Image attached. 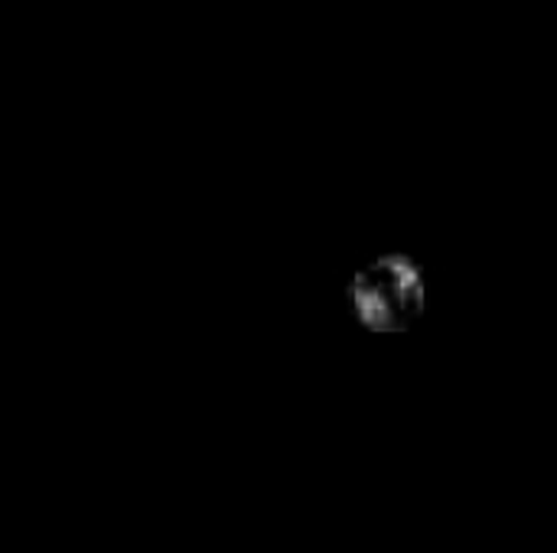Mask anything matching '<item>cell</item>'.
<instances>
[{"instance_id": "obj_1", "label": "cell", "mask_w": 557, "mask_h": 553, "mask_svg": "<svg viewBox=\"0 0 557 553\" xmlns=\"http://www.w3.org/2000/svg\"><path fill=\"white\" fill-rule=\"evenodd\" d=\"M349 303L369 332H405L424 313V271L408 254H382L352 277Z\"/></svg>"}]
</instances>
